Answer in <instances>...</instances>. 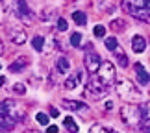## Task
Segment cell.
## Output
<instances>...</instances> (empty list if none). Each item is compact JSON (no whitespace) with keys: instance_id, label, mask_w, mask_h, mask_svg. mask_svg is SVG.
<instances>
[{"instance_id":"obj_1","label":"cell","mask_w":150,"mask_h":133,"mask_svg":"<svg viewBox=\"0 0 150 133\" xmlns=\"http://www.w3.org/2000/svg\"><path fill=\"white\" fill-rule=\"evenodd\" d=\"M120 118H122L124 124L130 126V128H139L141 122H143L139 106H135V103H124V106L120 107Z\"/></svg>"},{"instance_id":"obj_2","label":"cell","mask_w":150,"mask_h":133,"mask_svg":"<svg viewBox=\"0 0 150 133\" xmlns=\"http://www.w3.org/2000/svg\"><path fill=\"white\" fill-rule=\"evenodd\" d=\"M120 6H122L134 19L141 20V22H150V8L146 6V2H130V0H124Z\"/></svg>"},{"instance_id":"obj_3","label":"cell","mask_w":150,"mask_h":133,"mask_svg":"<svg viewBox=\"0 0 150 133\" xmlns=\"http://www.w3.org/2000/svg\"><path fill=\"white\" fill-rule=\"evenodd\" d=\"M115 89H117V94L120 98H124V100H128V102H134V100H139L141 98V91L126 78L119 80V82L115 83Z\"/></svg>"},{"instance_id":"obj_4","label":"cell","mask_w":150,"mask_h":133,"mask_svg":"<svg viewBox=\"0 0 150 133\" xmlns=\"http://www.w3.org/2000/svg\"><path fill=\"white\" fill-rule=\"evenodd\" d=\"M0 107H2V111L8 115L9 118H13L15 122L24 117V109H22L21 103H17V100H11V98H8V100H4L2 103H0Z\"/></svg>"},{"instance_id":"obj_5","label":"cell","mask_w":150,"mask_h":133,"mask_svg":"<svg viewBox=\"0 0 150 133\" xmlns=\"http://www.w3.org/2000/svg\"><path fill=\"white\" fill-rule=\"evenodd\" d=\"M98 80L106 85V87H109L113 82H115V76H117V72H115V67L111 61H102V65L98 68Z\"/></svg>"},{"instance_id":"obj_6","label":"cell","mask_w":150,"mask_h":133,"mask_svg":"<svg viewBox=\"0 0 150 133\" xmlns=\"http://www.w3.org/2000/svg\"><path fill=\"white\" fill-rule=\"evenodd\" d=\"M109 87H106L100 80H89L87 85H85V94L91 96L93 100H96V98H102L104 94L108 92Z\"/></svg>"},{"instance_id":"obj_7","label":"cell","mask_w":150,"mask_h":133,"mask_svg":"<svg viewBox=\"0 0 150 133\" xmlns=\"http://www.w3.org/2000/svg\"><path fill=\"white\" fill-rule=\"evenodd\" d=\"M15 15L21 19V22L24 26H30L32 24V9L28 8L26 2H17L15 4Z\"/></svg>"},{"instance_id":"obj_8","label":"cell","mask_w":150,"mask_h":133,"mask_svg":"<svg viewBox=\"0 0 150 133\" xmlns=\"http://www.w3.org/2000/svg\"><path fill=\"white\" fill-rule=\"evenodd\" d=\"M83 63H85V68H87L91 74H96L100 65H102V59L98 57V54H95V52H87L85 57H83Z\"/></svg>"},{"instance_id":"obj_9","label":"cell","mask_w":150,"mask_h":133,"mask_svg":"<svg viewBox=\"0 0 150 133\" xmlns=\"http://www.w3.org/2000/svg\"><path fill=\"white\" fill-rule=\"evenodd\" d=\"M61 106L65 109H71V111H74V113H82V115L89 113V106H87V103L78 102V100H63Z\"/></svg>"},{"instance_id":"obj_10","label":"cell","mask_w":150,"mask_h":133,"mask_svg":"<svg viewBox=\"0 0 150 133\" xmlns=\"http://www.w3.org/2000/svg\"><path fill=\"white\" fill-rule=\"evenodd\" d=\"M8 35H9L13 44H24L26 43V33H24L22 28H9Z\"/></svg>"},{"instance_id":"obj_11","label":"cell","mask_w":150,"mask_h":133,"mask_svg":"<svg viewBox=\"0 0 150 133\" xmlns=\"http://www.w3.org/2000/svg\"><path fill=\"white\" fill-rule=\"evenodd\" d=\"M15 128V120L9 118L8 115L2 111V107H0V131H11Z\"/></svg>"},{"instance_id":"obj_12","label":"cell","mask_w":150,"mask_h":133,"mask_svg":"<svg viewBox=\"0 0 150 133\" xmlns=\"http://www.w3.org/2000/svg\"><path fill=\"white\" fill-rule=\"evenodd\" d=\"M145 48H146V39L143 35H134L132 37V50H134L135 54L145 52Z\"/></svg>"},{"instance_id":"obj_13","label":"cell","mask_w":150,"mask_h":133,"mask_svg":"<svg viewBox=\"0 0 150 133\" xmlns=\"http://www.w3.org/2000/svg\"><path fill=\"white\" fill-rule=\"evenodd\" d=\"M80 82H82V72L76 70L74 74H71V76H69V78L65 80V89H67V91L76 89L78 85H80Z\"/></svg>"},{"instance_id":"obj_14","label":"cell","mask_w":150,"mask_h":133,"mask_svg":"<svg viewBox=\"0 0 150 133\" xmlns=\"http://www.w3.org/2000/svg\"><path fill=\"white\" fill-rule=\"evenodd\" d=\"M135 74H137V80L139 83H150V74L146 72V68L141 65V63H135Z\"/></svg>"},{"instance_id":"obj_15","label":"cell","mask_w":150,"mask_h":133,"mask_svg":"<svg viewBox=\"0 0 150 133\" xmlns=\"http://www.w3.org/2000/svg\"><path fill=\"white\" fill-rule=\"evenodd\" d=\"M26 67H28V57L22 56V57H19L17 61L11 63V65H9V70H11V72H22Z\"/></svg>"},{"instance_id":"obj_16","label":"cell","mask_w":150,"mask_h":133,"mask_svg":"<svg viewBox=\"0 0 150 133\" xmlns=\"http://www.w3.org/2000/svg\"><path fill=\"white\" fill-rule=\"evenodd\" d=\"M69 68H71V63H69L67 57L65 56L57 57V61H56V72L57 74H65V72H69Z\"/></svg>"},{"instance_id":"obj_17","label":"cell","mask_w":150,"mask_h":133,"mask_svg":"<svg viewBox=\"0 0 150 133\" xmlns=\"http://www.w3.org/2000/svg\"><path fill=\"white\" fill-rule=\"evenodd\" d=\"M41 19H43L45 22L56 20V19H57V9H56V8H45L43 13H41Z\"/></svg>"},{"instance_id":"obj_18","label":"cell","mask_w":150,"mask_h":133,"mask_svg":"<svg viewBox=\"0 0 150 133\" xmlns=\"http://www.w3.org/2000/svg\"><path fill=\"white\" fill-rule=\"evenodd\" d=\"M72 20L76 22L78 26H85V24H87V15H85L83 11H74V13H72Z\"/></svg>"},{"instance_id":"obj_19","label":"cell","mask_w":150,"mask_h":133,"mask_svg":"<svg viewBox=\"0 0 150 133\" xmlns=\"http://www.w3.org/2000/svg\"><path fill=\"white\" fill-rule=\"evenodd\" d=\"M63 126L71 131V133H78V124H76V120H74L72 117H65V120H63Z\"/></svg>"},{"instance_id":"obj_20","label":"cell","mask_w":150,"mask_h":133,"mask_svg":"<svg viewBox=\"0 0 150 133\" xmlns=\"http://www.w3.org/2000/svg\"><path fill=\"white\" fill-rule=\"evenodd\" d=\"M139 109H141L143 122H148V120H150V100H148V102H145L143 106H139Z\"/></svg>"},{"instance_id":"obj_21","label":"cell","mask_w":150,"mask_h":133,"mask_svg":"<svg viewBox=\"0 0 150 133\" xmlns=\"http://www.w3.org/2000/svg\"><path fill=\"white\" fill-rule=\"evenodd\" d=\"M115 57H117L120 68H126V67H128V57H126V54H124L122 50H117V52H115Z\"/></svg>"},{"instance_id":"obj_22","label":"cell","mask_w":150,"mask_h":133,"mask_svg":"<svg viewBox=\"0 0 150 133\" xmlns=\"http://www.w3.org/2000/svg\"><path fill=\"white\" fill-rule=\"evenodd\" d=\"M32 44H33V48H35L37 52H43V50H45V37L35 35V37L32 39Z\"/></svg>"},{"instance_id":"obj_23","label":"cell","mask_w":150,"mask_h":133,"mask_svg":"<svg viewBox=\"0 0 150 133\" xmlns=\"http://www.w3.org/2000/svg\"><path fill=\"white\" fill-rule=\"evenodd\" d=\"M104 44H106V48H108V50H111V52H117L119 41H117L115 37H106V39H104Z\"/></svg>"},{"instance_id":"obj_24","label":"cell","mask_w":150,"mask_h":133,"mask_svg":"<svg viewBox=\"0 0 150 133\" xmlns=\"http://www.w3.org/2000/svg\"><path fill=\"white\" fill-rule=\"evenodd\" d=\"M82 33H78V32H74L72 35H71V44L72 46H82Z\"/></svg>"},{"instance_id":"obj_25","label":"cell","mask_w":150,"mask_h":133,"mask_svg":"<svg viewBox=\"0 0 150 133\" xmlns=\"http://www.w3.org/2000/svg\"><path fill=\"white\" fill-rule=\"evenodd\" d=\"M67 28H69V24H67L65 19H57V22H56V30L57 32L63 33V32H67Z\"/></svg>"},{"instance_id":"obj_26","label":"cell","mask_w":150,"mask_h":133,"mask_svg":"<svg viewBox=\"0 0 150 133\" xmlns=\"http://www.w3.org/2000/svg\"><path fill=\"white\" fill-rule=\"evenodd\" d=\"M35 118H37V122L41 124V126H48V120H50V117L47 113H37L35 115Z\"/></svg>"},{"instance_id":"obj_27","label":"cell","mask_w":150,"mask_h":133,"mask_svg":"<svg viewBox=\"0 0 150 133\" xmlns=\"http://www.w3.org/2000/svg\"><path fill=\"white\" fill-rule=\"evenodd\" d=\"M111 28H113L115 32H119V30L122 32V30H126V22L124 20H113L111 22Z\"/></svg>"},{"instance_id":"obj_28","label":"cell","mask_w":150,"mask_h":133,"mask_svg":"<svg viewBox=\"0 0 150 133\" xmlns=\"http://www.w3.org/2000/svg\"><path fill=\"white\" fill-rule=\"evenodd\" d=\"M89 133H109V129H106L100 124H95V126H91V128H89Z\"/></svg>"},{"instance_id":"obj_29","label":"cell","mask_w":150,"mask_h":133,"mask_svg":"<svg viewBox=\"0 0 150 133\" xmlns=\"http://www.w3.org/2000/svg\"><path fill=\"white\" fill-rule=\"evenodd\" d=\"M13 92H15V94H24V92H26L24 83H15L13 85Z\"/></svg>"},{"instance_id":"obj_30","label":"cell","mask_w":150,"mask_h":133,"mask_svg":"<svg viewBox=\"0 0 150 133\" xmlns=\"http://www.w3.org/2000/svg\"><path fill=\"white\" fill-rule=\"evenodd\" d=\"M93 32H95V35H96V37H106V28L100 26V24H98V26H95V30H93Z\"/></svg>"},{"instance_id":"obj_31","label":"cell","mask_w":150,"mask_h":133,"mask_svg":"<svg viewBox=\"0 0 150 133\" xmlns=\"http://www.w3.org/2000/svg\"><path fill=\"white\" fill-rule=\"evenodd\" d=\"M47 133H57V126H48Z\"/></svg>"},{"instance_id":"obj_32","label":"cell","mask_w":150,"mask_h":133,"mask_svg":"<svg viewBox=\"0 0 150 133\" xmlns=\"http://www.w3.org/2000/svg\"><path fill=\"white\" fill-rule=\"evenodd\" d=\"M50 115H52V117H59V113H57L56 107H50Z\"/></svg>"},{"instance_id":"obj_33","label":"cell","mask_w":150,"mask_h":133,"mask_svg":"<svg viewBox=\"0 0 150 133\" xmlns=\"http://www.w3.org/2000/svg\"><path fill=\"white\" fill-rule=\"evenodd\" d=\"M104 107H106V109H111V107H113V103H111V102H106V106H104Z\"/></svg>"},{"instance_id":"obj_34","label":"cell","mask_w":150,"mask_h":133,"mask_svg":"<svg viewBox=\"0 0 150 133\" xmlns=\"http://www.w3.org/2000/svg\"><path fill=\"white\" fill-rule=\"evenodd\" d=\"M2 54H4V43L0 41V56H2Z\"/></svg>"},{"instance_id":"obj_35","label":"cell","mask_w":150,"mask_h":133,"mask_svg":"<svg viewBox=\"0 0 150 133\" xmlns=\"http://www.w3.org/2000/svg\"><path fill=\"white\" fill-rule=\"evenodd\" d=\"M4 83H6V78H4V76H0V87H2Z\"/></svg>"},{"instance_id":"obj_36","label":"cell","mask_w":150,"mask_h":133,"mask_svg":"<svg viewBox=\"0 0 150 133\" xmlns=\"http://www.w3.org/2000/svg\"><path fill=\"white\" fill-rule=\"evenodd\" d=\"M26 133H39V131H30V129H28V131H26Z\"/></svg>"},{"instance_id":"obj_37","label":"cell","mask_w":150,"mask_h":133,"mask_svg":"<svg viewBox=\"0 0 150 133\" xmlns=\"http://www.w3.org/2000/svg\"><path fill=\"white\" fill-rule=\"evenodd\" d=\"M109 133H117V131H113V129H109Z\"/></svg>"}]
</instances>
